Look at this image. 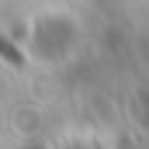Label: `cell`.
Here are the masks:
<instances>
[{
    "mask_svg": "<svg viewBox=\"0 0 149 149\" xmlns=\"http://www.w3.org/2000/svg\"><path fill=\"white\" fill-rule=\"evenodd\" d=\"M0 52H3V56H7L10 63H17V66H21V56H17V52L10 49V42H7V38H0Z\"/></svg>",
    "mask_w": 149,
    "mask_h": 149,
    "instance_id": "1",
    "label": "cell"
}]
</instances>
